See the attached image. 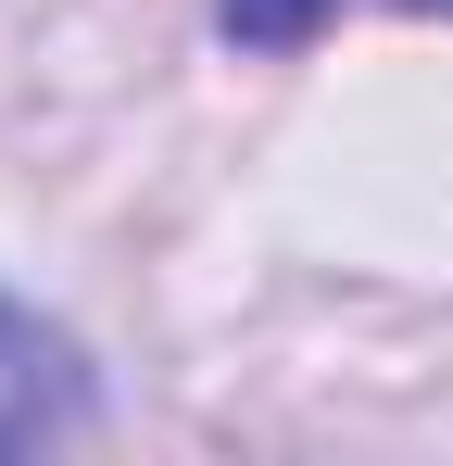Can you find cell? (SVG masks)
I'll use <instances>...</instances> for the list:
<instances>
[{
    "label": "cell",
    "mask_w": 453,
    "mask_h": 466,
    "mask_svg": "<svg viewBox=\"0 0 453 466\" xmlns=\"http://www.w3.org/2000/svg\"><path fill=\"white\" fill-rule=\"evenodd\" d=\"M76 416H88V379H76V353L38 328L25 303H0V454H38V441H64Z\"/></svg>",
    "instance_id": "cell-1"
},
{
    "label": "cell",
    "mask_w": 453,
    "mask_h": 466,
    "mask_svg": "<svg viewBox=\"0 0 453 466\" xmlns=\"http://www.w3.org/2000/svg\"><path fill=\"white\" fill-rule=\"evenodd\" d=\"M215 13H226V38H252V51H302L340 0H215ZM416 13H453V0H416Z\"/></svg>",
    "instance_id": "cell-2"
}]
</instances>
